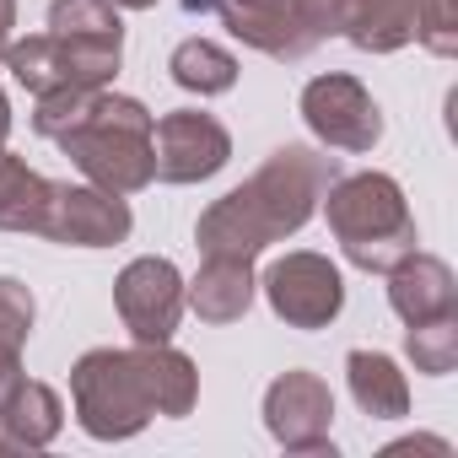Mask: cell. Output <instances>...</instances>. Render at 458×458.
Here are the masks:
<instances>
[{
  "label": "cell",
  "instance_id": "25",
  "mask_svg": "<svg viewBox=\"0 0 458 458\" xmlns=\"http://www.w3.org/2000/svg\"><path fill=\"white\" fill-rule=\"evenodd\" d=\"M6 135H12V98L0 92V146H6Z\"/></svg>",
  "mask_w": 458,
  "mask_h": 458
},
{
  "label": "cell",
  "instance_id": "7",
  "mask_svg": "<svg viewBox=\"0 0 458 458\" xmlns=\"http://www.w3.org/2000/svg\"><path fill=\"white\" fill-rule=\"evenodd\" d=\"M183 286L189 281L178 276V265L173 259H157V254L130 259L119 270L114 308H119V318H124V329H130L135 345H167L178 335V318L189 308V292Z\"/></svg>",
  "mask_w": 458,
  "mask_h": 458
},
{
  "label": "cell",
  "instance_id": "23",
  "mask_svg": "<svg viewBox=\"0 0 458 458\" xmlns=\"http://www.w3.org/2000/svg\"><path fill=\"white\" fill-rule=\"evenodd\" d=\"M437 60L458 55V22H453V0H426L420 6V33H415Z\"/></svg>",
  "mask_w": 458,
  "mask_h": 458
},
{
  "label": "cell",
  "instance_id": "20",
  "mask_svg": "<svg viewBox=\"0 0 458 458\" xmlns=\"http://www.w3.org/2000/svg\"><path fill=\"white\" fill-rule=\"evenodd\" d=\"M167 71H173V81L183 92H199V98H216V92L238 87V60L210 38H183L173 49V60H167Z\"/></svg>",
  "mask_w": 458,
  "mask_h": 458
},
{
  "label": "cell",
  "instance_id": "2",
  "mask_svg": "<svg viewBox=\"0 0 458 458\" xmlns=\"http://www.w3.org/2000/svg\"><path fill=\"white\" fill-rule=\"evenodd\" d=\"M199 399V367L167 345H130V351H87L71 367V410L76 426L98 442H124L151 426V415H189Z\"/></svg>",
  "mask_w": 458,
  "mask_h": 458
},
{
  "label": "cell",
  "instance_id": "27",
  "mask_svg": "<svg viewBox=\"0 0 458 458\" xmlns=\"http://www.w3.org/2000/svg\"><path fill=\"white\" fill-rule=\"evenodd\" d=\"M6 55H12V38H0V65H6Z\"/></svg>",
  "mask_w": 458,
  "mask_h": 458
},
{
  "label": "cell",
  "instance_id": "10",
  "mask_svg": "<svg viewBox=\"0 0 458 458\" xmlns=\"http://www.w3.org/2000/svg\"><path fill=\"white\" fill-rule=\"evenodd\" d=\"M151 151H157V178L162 183H205L233 162V135H226V124L216 114L178 108V114L157 119Z\"/></svg>",
  "mask_w": 458,
  "mask_h": 458
},
{
  "label": "cell",
  "instance_id": "15",
  "mask_svg": "<svg viewBox=\"0 0 458 458\" xmlns=\"http://www.w3.org/2000/svg\"><path fill=\"white\" fill-rule=\"evenodd\" d=\"M65 426V404L49 383L38 377H22L6 399H0V437L12 442V453H33V447H49Z\"/></svg>",
  "mask_w": 458,
  "mask_h": 458
},
{
  "label": "cell",
  "instance_id": "6",
  "mask_svg": "<svg viewBox=\"0 0 458 458\" xmlns=\"http://www.w3.org/2000/svg\"><path fill=\"white\" fill-rule=\"evenodd\" d=\"M259 292L270 297L276 318L292 324V329H329L340 318V308H345V276L335 270V259H324L313 249L281 254L265 270Z\"/></svg>",
  "mask_w": 458,
  "mask_h": 458
},
{
  "label": "cell",
  "instance_id": "17",
  "mask_svg": "<svg viewBox=\"0 0 458 458\" xmlns=\"http://www.w3.org/2000/svg\"><path fill=\"white\" fill-rule=\"evenodd\" d=\"M345 383H351V399L361 404V415H372V420H404L410 415V383H404L394 356L351 351L345 356Z\"/></svg>",
  "mask_w": 458,
  "mask_h": 458
},
{
  "label": "cell",
  "instance_id": "4",
  "mask_svg": "<svg viewBox=\"0 0 458 458\" xmlns=\"http://www.w3.org/2000/svg\"><path fill=\"white\" fill-rule=\"evenodd\" d=\"M324 216H329L340 254L367 276H388L415 249L410 199H404L399 178H388V173H351V178L340 173L324 194Z\"/></svg>",
  "mask_w": 458,
  "mask_h": 458
},
{
  "label": "cell",
  "instance_id": "5",
  "mask_svg": "<svg viewBox=\"0 0 458 458\" xmlns=\"http://www.w3.org/2000/svg\"><path fill=\"white\" fill-rule=\"evenodd\" d=\"M124 60V33H33V38H12L6 71L17 76L22 92L44 98V92H98L119 76Z\"/></svg>",
  "mask_w": 458,
  "mask_h": 458
},
{
  "label": "cell",
  "instance_id": "28",
  "mask_svg": "<svg viewBox=\"0 0 458 458\" xmlns=\"http://www.w3.org/2000/svg\"><path fill=\"white\" fill-rule=\"evenodd\" d=\"M0 453H12V442H6V437H0Z\"/></svg>",
  "mask_w": 458,
  "mask_h": 458
},
{
  "label": "cell",
  "instance_id": "18",
  "mask_svg": "<svg viewBox=\"0 0 458 458\" xmlns=\"http://www.w3.org/2000/svg\"><path fill=\"white\" fill-rule=\"evenodd\" d=\"M420 6H426V0H356V17H351L345 38L361 55H394V49L415 44Z\"/></svg>",
  "mask_w": 458,
  "mask_h": 458
},
{
  "label": "cell",
  "instance_id": "14",
  "mask_svg": "<svg viewBox=\"0 0 458 458\" xmlns=\"http://www.w3.org/2000/svg\"><path fill=\"white\" fill-rule=\"evenodd\" d=\"M189 292V308L205 318V324H238L249 308H254V265L249 259H226V254H205L199 276L183 286Z\"/></svg>",
  "mask_w": 458,
  "mask_h": 458
},
{
  "label": "cell",
  "instance_id": "3",
  "mask_svg": "<svg viewBox=\"0 0 458 458\" xmlns=\"http://www.w3.org/2000/svg\"><path fill=\"white\" fill-rule=\"evenodd\" d=\"M151 130H157V114L140 103V98H124V92H92L87 114L55 140L76 173L98 189H114V194H140L157 183V151H151Z\"/></svg>",
  "mask_w": 458,
  "mask_h": 458
},
{
  "label": "cell",
  "instance_id": "16",
  "mask_svg": "<svg viewBox=\"0 0 458 458\" xmlns=\"http://www.w3.org/2000/svg\"><path fill=\"white\" fill-rule=\"evenodd\" d=\"M49 199H55V178L33 173L22 157H12L6 146H0V233L44 238V226H49Z\"/></svg>",
  "mask_w": 458,
  "mask_h": 458
},
{
  "label": "cell",
  "instance_id": "24",
  "mask_svg": "<svg viewBox=\"0 0 458 458\" xmlns=\"http://www.w3.org/2000/svg\"><path fill=\"white\" fill-rule=\"evenodd\" d=\"M17 28V0H0V38H12Z\"/></svg>",
  "mask_w": 458,
  "mask_h": 458
},
{
  "label": "cell",
  "instance_id": "11",
  "mask_svg": "<svg viewBox=\"0 0 458 458\" xmlns=\"http://www.w3.org/2000/svg\"><path fill=\"white\" fill-rule=\"evenodd\" d=\"M130 226H135V216H130L124 194L98 189V183H55L44 238L65 243V249H114L130 238Z\"/></svg>",
  "mask_w": 458,
  "mask_h": 458
},
{
  "label": "cell",
  "instance_id": "8",
  "mask_svg": "<svg viewBox=\"0 0 458 458\" xmlns=\"http://www.w3.org/2000/svg\"><path fill=\"white\" fill-rule=\"evenodd\" d=\"M302 119L329 151H372L383 140L377 98L345 71H324L302 87Z\"/></svg>",
  "mask_w": 458,
  "mask_h": 458
},
{
  "label": "cell",
  "instance_id": "22",
  "mask_svg": "<svg viewBox=\"0 0 458 458\" xmlns=\"http://www.w3.org/2000/svg\"><path fill=\"white\" fill-rule=\"evenodd\" d=\"M297 17H302V33L318 49L324 38H345V28L356 17V0H297Z\"/></svg>",
  "mask_w": 458,
  "mask_h": 458
},
{
  "label": "cell",
  "instance_id": "26",
  "mask_svg": "<svg viewBox=\"0 0 458 458\" xmlns=\"http://www.w3.org/2000/svg\"><path fill=\"white\" fill-rule=\"evenodd\" d=\"M108 6H114V12H151L157 0H108Z\"/></svg>",
  "mask_w": 458,
  "mask_h": 458
},
{
  "label": "cell",
  "instance_id": "9",
  "mask_svg": "<svg viewBox=\"0 0 458 458\" xmlns=\"http://www.w3.org/2000/svg\"><path fill=\"white\" fill-rule=\"evenodd\" d=\"M329 420H335V394L318 372L292 367L265 388V426L286 453H329L335 458Z\"/></svg>",
  "mask_w": 458,
  "mask_h": 458
},
{
  "label": "cell",
  "instance_id": "21",
  "mask_svg": "<svg viewBox=\"0 0 458 458\" xmlns=\"http://www.w3.org/2000/svg\"><path fill=\"white\" fill-rule=\"evenodd\" d=\"M404 356L415 361V372L426 377H447L458 367V313L447 318H426V324H410L404 335Z\"/></svg>",
  "mask_w": 458,
  "mask_h": 458
},
{
  "label": "cell",
  "instance_id": "1",
  "mask_svg": "<svg viewBox=\"0 0 458 458\" xmlns=\"http://www.w3.org/2000/svg\"><path fill=\"white\" fill-rule=\"evenodd\" d=\"M340 178V157L318 151V146H276L249 183H238L233 194H221L199 210L194 221V243L199 254H226V259H259L270 243L302 233L318 216L329 183Z\"/></svg>",
  "mask_w": 458,
  "mask_h": 458
},
{
  "label": "cell",
  "instance_id": "19",
  "mask_svg": "<svg viewBox=\"0 0 458 458\" xmlns=\"http://www.w3.org/2000/svg\"><path fill=\"white\" fill-rule=\"evenodd\" d=\"M33 318H38V302L28 281L0 276V399L22 383V345L33 335Z\"/></svg>",
  "mask_w": 458,
  "mask_h": 458
},
{
  "label": "cell",
  "instance_id": "13",
  "mask_svg": "<svg viewBox=\"0 0 458 458\" xmlns=\"http://www.w3.org/2000/svg\"><path fill=\"white\" fill-rule=\"evenodd\" d=\"M388 308L404 318V329H410V324H426V318L458 313V281H453L447 259L410 249V254L388 270Z\"/></svg>",
  "mask_w": 458,
  "mask_h": 458
},
{
  "label": "cell",
  "instance_id": "12",
  "mask_svg": "<svg viewBox=\"0 0 458 458\" xmlns=\"http://www.w3.org/2000/svg\"><path fill=\"white\" fill-rule=\"evenodd\" d=\"M189 12H216L221 28L243 49H259L281 65L313 55V38L302 33V17H297V0H189Z\"/></svg>",
  "mask_w": 458,
  "mask_h": 458
}]
</instances>
